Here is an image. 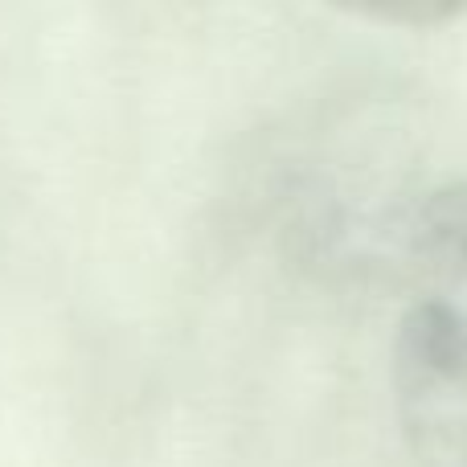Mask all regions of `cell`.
<instances>
[{"label": "cell", "mask_w": 467, "mask_h": 467, "mask_svg": "<svg viewBox=\"0 0 467 467\" xmlns=\"http://www.w3.org/2000/svg\"><path fill=\"white\" fill-rule=\"evenodd\" d=\"M414 263L422 271L414 304L431 307L467 345V181L431 197L414 234Z\"/></svg>", "instance_id": "obj_1"}]
</instances>
